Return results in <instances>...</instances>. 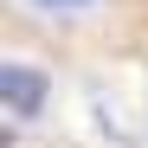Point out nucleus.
I'll return each mask as SVG.
<instances>
[{"instance_id":"1","label":"nucleus","mask_w":148,"mask_h":148,"mask_svg":"<svg viewBox=\"0 0 148 148\" xmlns=\"http://www.w3.org/2000/svg\"><path fill=\"white\" fill-rule=\"evenodd\" d=\"M0 103H7V116H45V103H52V71L32 64V58H7L0 64Z\"/></svg>"},{"instance_id":"2","label":"nucleus","mask_w":148,"mask_h":148,"mask_svg":"<svg viewBox=\"0 0 148 148\" xmlns=\"http://www.w3.org/2000/svg\"><path fill=\"white\" fill-rule=\"evenodd\" d=\"M19 7H32V13H52V19H64V13H90V7H103V0H19Z\"/></svg>"}]
</instances>
